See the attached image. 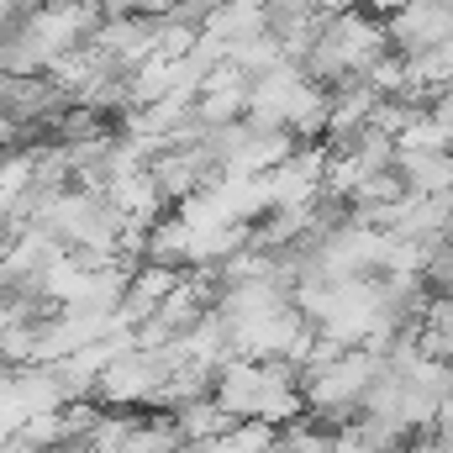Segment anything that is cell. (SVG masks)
Listing matches in <instances>:
<instances>
[{
	"mask_svg": "<svg viewBox=\"0 0 453 453\" xmlns=\"http://www.w3.org/2000/svg\"><path fill=\"white\" fill-rule=\"evenodd\" d=\"M380 348L374 342H353L342 348L333 364H317V369H301V401L311 417H322L327 427H348L358 417V401L369 390V380L380 374Z\"/></svg>",
	"mask_w": 453,
	"mask_h": 453,
	"instance_id": "1",
	"label": "cell"
},
{
	"mask_svg": "<svg viewBox=\"0 0 453 453\" xmlns=\"http://www.w3.org/2000/svg\"><path fill=\"white\" fill-rule=\"evenodd\" d=\"M164 358H158V348H137V342H127L121 353L106 358V369L96 374V390H90V401H101V406H121V411H148L153 406V395H158V385H164Z\"/></svg>",
	"mask_w": 453,
	"mask_h": 453,
	"instance_id": "2",
	"label": "cell"
},
{
	"mask_svg": "<svg viewBox=\"0 0 453 453\" xmlns=\"http://www.w3.org/2000/svg\"><path fill=\"white\" fill-rule=\"evenodd\" d=\"M64 106H69V96L58 90L53 74H11L0 85V116L16 132H48Z\"/></svg>",
	"mask_w": 453,
	"mask_h": 453,
	"instance_id": "3",
	"label": "cell"
},
{
	"mask_svg": "<svg viewBox=\"0 0 453 453\" xmlns=\"http://www.w3.org/2000/svg\"><path fill=\"white\" fill-rule=\"evenodd\" d=\"M380 21H385V42L411 58V53H433L453 32V5H443V0H406L390 16H380Z\"/></svg>",
	"mask_w": 453,
	"mask_h": 453,
	"instance_id": "4",
	"label": "cell"
},
{
	"mask_svg": "<svg viewBox=\"0 0 453 453\" xmlns=\"http://www.w3.org/2000/svg\"><path fill=\"white\" fill-rule=\"evenodd\" d=\"M401 190L411 196H449L453 190V148H395Z\"/></svg>",
	"mask_w": 453,
	"mask_h": 453,
	"instance_id": "5",
	"label": "cell"
},
{
	"mask_svg": "<svg viewBox=\"0 0 453 453\" xmlns=\"http://www.w3.org/2000/svg\"><path fill=\"white\" fill-rule=\"evenodd\" d=\"M169 417H174V427H180V443H185V438H222L226 427H232V417H226L211 395L185 401V406H174Z\"/></svg>",
	"mask_w": 453,
	"mask_h": 453,
	"instance_id": "6",
	"label": "cell"
},
{
	"mask_svg": "<svg viewBox=\"0 0 453 453\" xmlns=\"http://www.w3.org/2000/svg\"><path fill=\"white\" fill-rule=\"evenodd\" d=\"M226 58L253 80V74H264V69L285 64V48L274 42V32H253V37H242V42H226Z\"/></svg>",
	"mask_w": 453,
	"mask_h": 453,
	"instance_id": "7",
	"label": "cell"
},
{
	"mask_svg": "<svg viewBox=\"0 0 453 453\" xmlns=\"http://www.w3.org/2000/svg\"><path fill=\"white\" fill-rule=\"evenodd\" d=\"M217 449L222 453H274V427L264 417H242V422H232L217 438Z\"/></svg>",
	"mask_w": 453,
	"mask_h": 453,
	"instance_id": "8",
	"label": "cell"
},
{
	"mask_svg": "<svg viewBox=\"0 0 453 453\" xmlns=\"http://www.w3.org/2000/svg\"><path fill=\"white\" fill-rule=\"evenodd\" d=\"M11 142H16V127H11V121L0 116V148H11Z\"/></svg>",
	"mask_w": 453,
	"mask_h": 453,
	"instance_id": "9",
	"label": "cell"
},
{
	"mask_svg": "<svg viewBox=\"0 0 453 453\" xmlns=\"http://www.w3.org/2000/svg\"><path fill=\"white\" fill-rule=\"evenodd\" d=\"M322 11H348V5H358V0H317Z\"/></svg>",
	"mask_w": 453,
	"mask_h": 453,
	"instance_id": "10",
	"label": "cell"
},
{
	"mask_svg": "<svg viewBox=\"0 0 453 453\" xmlns=\"http://www.w3.org/2000/svg\"><path fill=\"white\" fill-rule=\"evenodd\" d=\"M32 5H58V0H27V11H32Z\"/></svg>",
	"mask_w": 453,
	"mask_h": 453,
	"instance_id": "11",
	"label": "cell"
}]
</instances>
